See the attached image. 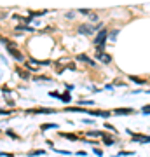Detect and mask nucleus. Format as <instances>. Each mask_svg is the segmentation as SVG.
<instances>
[{
	"mask_svg": "<svg viewBox=\"0 0 150 157\" xmlns=\"http://www.w3.org/2000/svg\"><path fill=\"white\" fill-rule=\"evenodd\" d=\"M106 37H108V32H106V30H101V32L96 35V38H94V44L98 46V51H100V53H101V49H103V44H105Z\"/></svg>",
	"mask_w": 150,
	"mask_h": 157,
	"instance_id": "obj_1",
	"label": "nucleus"
},
{
	"mask_svg": "<svg viewBox=\"0 0 150 157\" xmlns=\"http://www.w3.org/2000/svg\"><path fill=\"white\" fill-rule=\"evenodd\" d=\"M7 47H9L11 54H12V56H14L16 59H19V61H23V59H25V56H23V54H21V53H19L17 49H16V46H14L12 42H9V44H7Z\"/></svg>",
	"mask_w": 150,
	"mask_h": 157,
	"instance_id": "obj_2",
	"label": "nucleus"
},
{
	"mask_svg": "<svg viewBox=\"0 0 150 157\" xmlns=\"http://www.w3.org/2000/svg\"><path fill=\"white\" fill-rule=\"evenodd\" d=\"M96 30H98V26H93V25H80V26H79V32L84 33V35H91V33L96 32Z\"/></svg>",
	"mask_w": 150,
	"mask_h": 157,
	"instance_id": "obj_3",
	"label": "nucleus"
},
{
	"mask_svg": "<svg viewBox=\"0 0 150 157\" xmlns=\"http://www.w3.org/2000/svg\"><path fill=\"white\" fill-rule=\"evenodd\" d=\"M131 112H133L131 108H119V110L114 112V114H115V115H129Z\"/></svg>",
	"mask_w": 150,
	"mask_h": 157,
	"instance_id": "obj_4",
	"label": "nucleus"
},
{
	"mask_svg": "<svg viewBox=\"0 0 150 157\" xmlns=\"http://www.w3.org/2000/svg\"><path fill=\"white\" fill-rule=\"evenodd\" d=\"M91 115H98V117H108L110 112H93V110H87Z\"/></svg>",
	"mask_w": 150,
	"mask_h": 157,
	"instance_id": "obj_5",
	"label": "nucleus"
},
{
	"mask_svg": "<svg viewBox=\"0 0 150 157\" xmlns=\"http://www.w3.org/2000/svg\"><path fill=\"white\" fill-rule=\"evenodd\" d=\"M98 58H100L103 63H110V59H112L108 54H105V53H98Z\"/></svg>",
	"mask_w": 150,
	"mask_h": 157,
	"instance_id": "obj_6",
	"label": "nucleus"
},
{
	"mask_svg": "<svg viewBox=\"0 0 150 157\" xmlns=\"http://www.w3.org/2000/svg\"><path fill=\"white\" fill-rule=\"evenodd\" d=\"M79 59H80V61H85V63H89V65H93V66H94V61H93V59H89L87 56H84V54H79Z\"/></svg>",
	"mask_w": 150,
	"mask_h": 157,
	"instance_id": "obj_7",
	"label": "nucleus"
},
{
	"mask_svg": "<svg viewBox=\"0 0 150 157\" xmlns=\"http://www.w3.org/2000/svg\"><path fill=\"white\" fill-rule=\"evenodd\" d=\"M59 100L65 101V103H68V101H70V96H68V94H63V96H59Z\"/></svg>",
	"mask_w": 150,
	"mask_h": 157,
	"instance_id": "obj_8",
	"label": "nucleus"
},
{
	"mask_svg": "<svg viewBox=\"0 0 150 157\" xmlns=\"http://www.w3.org/2000/svg\"><path fill=\"white\" fill-rule=\"evenodd\" d=\"M131 80H133V82H136V84H145L143 80H140V79H136V77H131Z\"/></svg>",
	"mask_w": 150,
	"mask_h": 157,
	"instance_id": "obj_9",
	"label": "nucleus"
},
{
	"mask_svg": "<svg viewBox=\"0 0 150 157\" xmlns=\"http://www.w3.org/2000/svg\"><path fill=\"white\" fill-rule=\"evenodd\" d=\"M106 138H108V136H106ZM106 138H105V140H103V142H105V143H106V145H112V143H114V140H106Z\"/></svg>",
	"mask_w": 150,
	"mask_h": 157,
	"instance_id": "obj_10",
	"label": "nucleus"
},
{
	"mask_svg": "<svg viewBox=\"0 0 150 157\" xmlns=\"http://www.w3.org/2000/svg\"><path fill=\"white\" fill-rule=\"evenodd\" d=\"M143 112H145V114H150V105H147V106L143 108Z\"/></svg>",
	"mask_w": 150,
	"mask_h": 157,
	"instance_id": "obj_11",
	"label": "nucleus"
},
{
	"mask_svg": "<svg viewBox=\"0 0 150 157\" xmlns=\"http://www.w3.org/2000/svg\"><path fill=\"white\" fill-rule=\"evenodd\" d=\"M49 127H56V124H46L44 129H49Z\"/></svg>",
	"mask_w": 150,
	"mask_h": 157,
	"instance_id": "obj_12",
	"label": "nucleus"
},
{
	"mask_svg": "<svg viewBox=\"0 0 150 157\" xmlns=\"http://www.w3.org/2000/svg\"><path fill=\"white\" fill-rule=\"evenodd\" d=\"M4 18H7V14L4 11H0V19H4Z\"/></svg>",
	"mask_w": 150,
	"mask_h": 157,
	"instance_id": "obj_13",
	"label": "nucleus"
},
{
	"mask_svg": "<svg viewBox=\"0 0 150 157\" xmlns=\"http://www.w3.org/2000/svg\"><path fill=\"white\" fill-rule=\"evenodd\" d=\"M79 12H80V14H89V11H87V9H80Z\"/></svg>",
	"mask_w": 150,
	"mask_h": 157,
	"instance_id": "obj_14",
	"label": "nucleus"
}]
</instances>
